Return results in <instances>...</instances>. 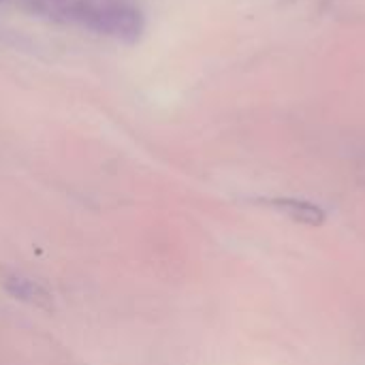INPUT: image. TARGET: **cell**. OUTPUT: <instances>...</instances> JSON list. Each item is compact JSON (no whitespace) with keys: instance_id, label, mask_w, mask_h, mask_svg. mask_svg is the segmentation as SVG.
Here are the masks:
<instances>
[{"instance_id":"1","label":"cell","mask_w":365,"mask_h":365,"mask_svg":"<svg viewBox=\"0 0 365 365\" xmlns=\"http://www.w3.org/2000/svg\"><path fill=\"white\" fill-rule=\"evenodd\" d=\"M71 15L86 28L128 45L137 43L145 32L143 11L126 0L79 2L71 9Z\"/></svg>"},{"instance_id":"3","label":"cell","mask_w":365,"mask_h":365,"mask_svg":"<svg viewBox=\"0 0 365 365\" xmlns=\"http://www.w3.org/2000/svg\"><path fill=\"white\" fill-rule=\"evenodd\" d=\"M13 282V295H17V297H21V299H26V297H34L36 293H38V289L30 282V280H24V278H15V280H11ZM36 299V297H34Z\"/></svg>"},{"instance_id":"2","label":"cell","mask_w":365,"mask_h":365,"mask_svg":"<svg viewBox=\"0 0 365 365\" xmlns=\"http://www.w3.org/2000/svg\"><path fill=\"white\" fill-rule=\"evenodd\" d=\"M274 205L278 210H282L284 214H289L295 220L306 222V225H321L325 220L323 210L317 207V205H312V203H306V201H297V199H276Z\"/></svg>"}]
</instances>
